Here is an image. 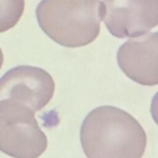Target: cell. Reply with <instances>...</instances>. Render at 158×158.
I'll use <instances>...</instances> for the list:
<instances>
[{
  "mask_svg": "<svg viewBox=\"0 0 158 158\" xmlns=\"http://www.w3.org/2000/svg\"><path fill=\"white\" fill-rule=\"evenodd\" d=\"M81 143L87 158H142L147 136L131 114L103 106L92 110L82 121Z\"/></svg>",
  "mask_w": 158,
  "mask_h": 158,
  "instance_id": "cell-1",
  "label": "cell"
},
{
  "mask_svg": "<svg viewBox=\"0 0 158 158\" xmlns=\"http://www.w3.org/2000/svg\"><path fill=\"white\" fill-rule=\"evenodd\" d=\"M40 28L65 47H81L99 35L103 19L100 0H42L36 8Z\"/></svg>",
  "mask_w": 158,
  "mask_h": 158,
  "instance_id": "cell-2",
  "label": "cell"
},
{
  "mask_svg": "<svg viewBox=\"0 0 158 158\" xmlns=\"http://www.w3.org/2000/svg\"><path fill=\"white\" fill-rule=\"evenodd\" d=\"M47 145L31 109L14 100L0 101L1 152L14 158H38Z\"/></svg>",
  "mask_w": 158,
  "mask_h": 158,
  "instance_id": "cell-3",
  "label": "cell"
},
{
  "mask_svg": "<svg viewBox=\"0 0 158 158\" xmlns=\"http://www.w3.org/2000/svg\"><path fill=\"white\" fill-rule=\"evenodd\" d=\"M55 88V81L46 70L19 66L0 78V101L9 99L19 102L35 113L51 101Z\"/></svg>",
  "mask_w": 158,
  "mask_h": 158,
  "instance_id": "cell-4",
  "label": "cell"
},
{
  "mask_svg": "<svg viewBox=\"0 0 158 158\" xmlns=\"http://www.w3.org/2000/svg\"><path fill=\"white\" fill-rule=\"evenodd\" d=\"M103 19L119 39L145 34L158 23V0H104Z\"/></svg>",
  "mask_w": 158,
  "mask_h": 158,
  "instance_id": "cell-5",
  "label": "cell"
},
{
  "mask_svg": "<svg viewBox=\"0 0 158 158\" xmlns=\"http://www.w3.org/2000/svg\"><path fill=\"white\" fill-rule=\"evenodd\" d=\"M158 33L156 31L134 37L118 50L120 69L133 81L145 86L158 84Z\"/></svg>",
  "mask_w": 158,
  "mask_h": 158,
  "instance_id": "cell-6",
  "label": "cell"
},
{
  "mask_svg": "<svg viewBox=\"0 0 158 158\" xmlns=\"http://www.w3.org/2000/svg\"><path fill=\"white\" fill-rule=\"evenodd\" d=\"M25 8V0H0V33L17 25Z\"/></svg>",
  "mask_w": 158,
  "mask_h": 158,
  "instance_id": "cell-7",
  "label": "cell"
},
{
  "mask_svg": "<svg viewBox=\"0 0 158 158\" xmlns=\"http://www.w3.org/2000/svg\"><path fill=\"white\" fill-rule=\"evenodd\" d=\"M3 63H4V55H3V52H2V49L0 47V69L3 66Z\"/></svg>",
  "mask_w": 158,
  "mask_h": 158,
  "instance_id": "cell-8",
  "label": "cell"
}]
</instances>
